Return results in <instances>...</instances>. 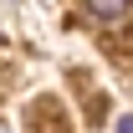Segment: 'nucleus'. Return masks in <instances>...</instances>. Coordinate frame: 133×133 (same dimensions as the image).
<instances>
[{
  "mask_svg": "<svg viewBox=\"0 0 133 133\" xmlns=\"http://www.w3.org/2000/svg\"><path fill=\"white\" fill-rule=\"evenodd\" d=\"M128 5H133V0H87V10H92L97 21H118Z\"/></svg>",
  "mask_w": 133,
  "mask_h": 133,
  "instance_id": "1",
  "label": "nucleus"
},
{
  "mask_svg": "<svg viewBox=\"0 0 133 133\" xmlns=\"http://www.w3.org/2000/svg\"><path fill=\"white\" fill-rule=\"evenodd\" d=\"M118 133H133V118H118Z\"/></svg>",
  "mask_w": 133,
  "mask_h": 133,
  "instance_id": "2",
  "label": "nucleus"
},
{
  "mask_svg": "<svg viewBox=\"0 0 133 133\" xmlns=\"http://www.w3.org/2000/svg\"><path fill=\"white\" fill-rule=\"evenodd\" d=\"M0 133H5V128H0Z\"/></svg>",
  "mask_w": 133,
  "mask_h": 133,
  "instance_id": "3",
  "label": "nucleus"
}]
</instances>
